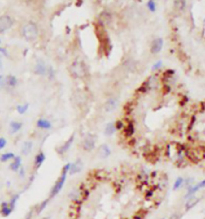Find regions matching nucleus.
<instances>
[{
    "label": "nucleus",
    "mask_w": 205,
    "mask_h": 219,
    "mask_svg": "<svg viewBox=\"0 0 205 219\" xmlns=\"http://www.w3.org/2000/svg\"><path fill=\"white\" fill-rule=\"evenodd\" d=\"M0 43H1V39H0Z\"/></svg>",
    "instance_id": "nucleus-39"
},
{
    "label": "nucleus",
    "mask_w": 205,
    "mask_h": 219,
    "mask_svg": "<svg viewBox=\"0 0 205 219\" xmlns=\"http://www.w3.org/2000/svg\"><path fill=\"white\" fill-rule=\"evenodd\" d=\"M2 83H3V79H2V76L0 75V85H2Z\"/></svg>",
    "instance_id": "nucleus-36"
},
{
    "label": "nucleus",
    "mask_w": 205,
    "mask_h": 219,
    "mask_svg": "<svg viewBox=\"0 0 205 219\" xmlns=\"http://www.w3.org/2000/svg\"><path fill=\"white\" fill-rule=\"evenodd\" d=\"M7 83L10 87H15L18 84V80L17 78L15 76H12V75H9V76L7 77Z\"/></svg>",
    "instance_id": "nucleus-24"
},
{
    "label": "nucleus",
    "mask_w": 205,
    "mask_h": 219,
    "mask_svg": "<svg viewBox=\"0 0 205 219\" xmlns=\"http://www.w3.org/2000/svg\"><path fill=\"white\" fill-rule=\"evenodd\" d=\"M28 109H29V104L20 105L16 107V111L18 112V113H20L21 115H23L24 113H27Z\"/></svg>",
    "instance_id": "nucleus-25"
},
{
    "label": "nucleus",
    "mask_w": 205,
    "mask_h": 219,
    "mask_svg": "<svg viewBox=\"0 0 205 219\" xmlns=\"http://www.w3.org/2000/svg\"><path fill=\"white\" fill-rule=\"evenodd\" d=\"M13 20L9 16L3 15L0 16V33H3L13 26Z\"/></svg>",
    "instance_id": "nucleus-4"
},
{
    "label": "nucleus",
    "mask_w": 205,
    "mask_h": 219,
    "mask_svg": "<svg viewBox=\"0 0 205 219\" xmlns=\"http://www.w3.org/2000/svg\"><path fill=\"white\" fill-rule=\"evenodd\" d=\"M48 201L49 199H46L44 200L43 202H41L40 204H39V206H38V209H37V213H42V212L45 209H46V206H47V204H48Z\"/></svg>",
    "instance_id": "nucleus-26"
},
{
    "label": "nucleus",
    "mask_w": 205,
    "mask_h": 219,
    "mask_svg": "<svg viewBox=\"0 0 205 219\" xmlns=\"http://www.w3.org/2000/svg\"><path fill=\"white\" fill-rule=\"evenodd\" d=\"M32 148H33V143H32V141H28L24 142L21 149V152L22 153H23V155H29L30 153H31V150H32Z\"/></svg>",
    "instance_id": "nucleus-16"
},
{
    "label": "nucleus",
    "mask_w": 205,
    "mask_h": 219,
    "mask_svg": "<svg viewBox=\"0 0 205 219\" xmlns=\"http://www.w3.org/2000/svg\"><path fill=\"white\" fill-rule=\"evenodd\" d=\"M199 199L198 198H195V197H192V198H189L188 200V202H186V209L188 210V209H191L197 205V203L199 202Z\"/></svg>",
    "instance_id": "nucleus-19"
},
{
    "label": "nucleus",
    "mask_w": 205,
    "mask_h": 219,
    "mask_svg": "<svg viewBox=\"0 0 205 219\" xmlns=\"http://www.w3.org/2000/svg\"><path fill=\"white\" fill-rule=\"evenodd\" d=\"M171 219H180V218H179V217H178V216L173 215L172 217H171Z\"/></svg>",
    "instance_id": "nucleus-37"
},
{
    "label": "nucleus",
    "mask_w": 205,
    "mask_h": 219,
    "mask_svg": "<svg viewBox=\"0 0 205 219\" xmlns=\"http://www.w3.org/2000/svg\"><path fill=\"white\" fill-rule=\"evenodd\" d=\"M46 72H47V69H46L44 62L42 60L38 61L35 67V73L36 75H39V76H45Z\"/></svg>",
    "instance_id": "nucleus-13"
},
{
    "label": "nucleus",
    "mask_w": 205,
    "mask_h": 219,
    "mask_svg": "<svg viewBox=\"0 0 205 219\" xmlns=\"http://www.w3.org/2000/svg\"><path fill=\"white\" fill-rule=\"evenodd\" d=\"M184 181L182 177H178V178L176 180V181H175L174 185H173V189H174V190H178V189H180V187L182 186V185L184 184Z\"/></svg>",
    "instance_id": "nucleus-27"
},
{
    "label": "nucleus",
    "mask_w": 205,
    "mask_h": 219,
    "mask_svg": "<svg viewBox=\"0 0 205 219\" xmlns=\"http://www.w3.org/2000/svg\"><path fill=\"white\" fill-rule=\"evenodd\" d=\"M23 37L27 40L32 41L35 39L39 35V29L38 27L33 22H28L23 26V30H22Z\"/></svg>",
    "instance_id": "nucleus-2"
},
{
    "label": "nucleus",
    "mask_w": 205,
    "mask_h": 219,
    "mask_svg": "<svg viewBox=\"0 0 205 219\" xmlns=\"http://www.w3.org/2000/svg\"><path fill=\"white\" fill-rule=\"evenodd\" d=\"M161 65H162V64H161V62H158V63H157V64H155V66L153 67V68H154V70H155V69H156V68H157V69H158V68H160Z\"/></svg>",
    "instance_id": "nucleus-34"
},
{
    "label": "nucleus",
    "mask_w": 205,
    "mask_h": 219,
    "mask_svg": "<svg viewBox=\"0 0 205 219\" xmlns=\"http://www.w3.org/2000/svg\"><path fill=\"white\" fill-rule=\"evenodd\" d=\"M46 160V155L43 152H39L35 155V160H34V168L35 169H39L42 165L43 162Z\"/></svg>",
    "instance_id": "nucleus-8"
},
{
    "label": "nucleus",
    "mask_w": 205,
    "mask_h": 219,
    "mask_svg": "<svg viewBox=\"0 0 205 219\" xmlns=\"http://www.w3.org/2000/svg\"><path fill=\"white\" fill-rule=\"evenodd\" d=\"M118 100L116 99V98H111L105 104V111H106L107 113H111V112L116 110V108L118 107Z\"/></svg>",
    "instance_id": "nucleus-9"
},
{
    "label": "nucleus",
    "mask_w": 205,
    "mask_h": 219,
    "mask_svg": "<svg viewBox=\"0 0 205 219\" xmlns=\"http://www.w3.org/2000/svg\"><path fill=\"white\" fill-rule=\"evenodd\" d=\"M163 47V40L160 39V38H158V39H155V40L153 41L152 43H151V51L153 54H156V53H159L161 51Z\"/></svg>",
    "instance_id": "nucleus-14"
},
{
    "label": "nucleus",
    "mask_w": 205,
    "mask_h": 219,
    "mask_svg": "<svg viewBox=\"0 0 205 219\" xmlns=\"http://www.w3.org/2000/svg\"><path fill=\"white\" fill-rule=\"evenodd\" d=\"M165 91L164 93L165 94H167V93H168L169 92L171 91V87H169L168 85H165L164 86V87H163V92Z\"/></svg>",
    "instance_id": "nucleus-33"
},
{
    "label": "nucleus",
    "mask_w": 205,
    "mask_h": 219,
    "mask_svg": "<svg viewBox=\"0 0 205 219\" xmlns=\"http://www.w3.org/2000/svg\"><path fill=\"white\" fill-rule=\"evenodd\" d=\"M100 155L102 156V158H106V157H108L109 156L111 155V150L110 148L108 147V145H102L100 147Z\"/></svg>",
    "instance_id": "nucleus-21"
},
{
    "label": "nucleus",
    "mask_w": 205,
    "mask_h": 219,
    "mask_svg": "<svg viewBox=\"0 0 205 219\" xmlns=\"http://www.w3.org/2000/svg\"><path fill=\"white\" fill-rule=\"evenodd\" d=\"M15 154L12 152H7V153H2V155L0 156V161L2 163L7 162L9 161H11L15 158Z\"/></svg>",
    "instance_id": "nucleus-17"
},
{
    "label": "nucleus",
    "mask_w": 205,
    "mask_h": 219,
    "mask_svg": "<svg viewBox=\"0 0 205 219\" xmlns=\"http://www.w3.org/2000/svg\"><path fill=\"white\" fill-rule=\"evenodd\" d=\"M11 208L9 206V203L7 202H2L0 205V214L2 217H9L12 213Z\"/></svg>",
    "instance_id": "nucleus-11"
},
{
    "label": "nucleus",
    "mask_w": 205,
    "mask_h": 219,
    "mask_svg": "<svg viewBox=\"0 0 205 219\" xmlns=\"http://www.w3.org/2000/svg\"><path fill=\"white\" fill-rule=\"evenodd\" d=\"M17 173H19V176H20V177H21V178H23V177H24L26 175V171L23 166H22L21 168L19 169V171H18Z\"/></svg>",
    "instance_id": "nucleus-30"
},
{
    "label": "nucleus",
    "mask_w": 205,
    "mask_h": 219,
    "mask_svg": "<svg viewBox=\"0 0 205 219\" xmlns=\"http://www.w3.org/2000/svg\"><path fill=\"white\" fill-rule=\"evenodd\" d=\"M20 194H14L13 196L11 198L10 202H8V203H9V206H10V207L11 208L12 210H14V209H15V208L16 204H17V202H18V201H19V199H20Z\"/></svg>",
    "instance_id": "nucleus-23"
},
{
    "label": "nucleus",
    "mask_w": 205,
    "mask_h": 219,
    "mask_svg": "<svg viewBox=\"0 0 205 219\" xmlns=\"http://www.w3.org/2000/svg\"><path fill=\"white\" fill-rule=\"evenodd\" d=\"M0 53L2 55H3V56H9L7 50L6 48H4V47H0Z\"/></svg>",
    "instance_id": "nucleus-31"
},
{
    "label": "nucleus",
    "mask_w": 205,
    "mask_h": 219,
    "mask_svg": "<svg viewBox=\"0 0 205 219\" xmlns=\"http://www.w3.org/2000/svg\"><path fill=\"white\" fill-rule=\"evenodd\" d=\"M23 128V123L20 122V121H16V120H13L11 121L10 123V132L11 134L17 133L19 131L21 130Z\"/></svg>",
    "instance_id": "nucleus-15"
},
{
    "label": "nucleus",
    "mask_w": 205,
    "mask_h": 219,
    "mask_svg": "<svg viewBox=\"0 0 205 219\" xmlns=\"http://www.w3.org/2000/svg\"><path fill=\"white\" fill-rule=\"evenodd\" d=\"M111 20V14L108 13V12L104 11L101 13L100 15V21L101 23L102 24H105V23H109Z\"/></svg>",
    "instance_id": "nucleus-22"
},
{
    "label": "nucleus",
    "mask_w": 205,
    "mask_h": 219,
    "mask_svg": "<svg viewBox=\"0 0 205 219\" xmlns=\"http://www.w3.org/2000/svg\"><path fill=\"white\" fill-rule=\"evenodd\" d=\"M147 6H148L149 10L151 11H155V2H154V1H153V0H150V1H149L148 3H147Z\"/></svg>",
    "instance_id": "nucleus-29"
},
{
    "label": "nucleus",
    "mask_w": 205,
    "mask_h": 219,
    "mask_svg": "<svg viewBox=\"0 0 205 219\" xmlns=\"http://www.w3.org/2000/svg\"><path fill=\"white\" fill-rule=\"evenodd\" d=\"M115 125H116V129H121V128L124 127V124H123L120 120H119V121H117L116 122V124H115Z\"/></svg>",
    "instance_id": "nucleus-32"
},
{
    "label": "nucleus",
    "mask_w": 205,
    "mask_h": 219,
    "mask_svg": "<svg viewBox=\"0 0 205 219\" xmlns=\"http://www.w3.org/2000/svg\"><path fill=\"white\" fill-rule=\"evenodd\" d=\"M31 218H32V213L30 212V213L27 215V217H26L24 219H31Z\"/></svg>",
    "instance_id": "nucleus-35"
},
{
    "label": "nucleus",
    "mask_w": 205,
    "mask_h": 219,
    "mask_svg": "<svg viewBox=\"0 0 205 219\" xmlns=\"http://www.w3.org/2000/svg\"><path fill=\"white\" fill-rule=\"evenodd\" d=\"M83 168V164L82 162V161L80 159L76 160L74 163H71V166H70L69 169V174L71 176L75 175L76 173H80Z\"/></svg>",
    "instance_id": "nucleus-6"
},
{
    "label": "nucleus",
    "mask_w": 205,
    "mask_h": 219,
    "mask_svg": "<svg viewBox=\"0 0 205 219\" xmlns=\"http://www.w3.org/2000/svg\"><path fill=\"white\" fill-rule=\"evenodd\" d=\"M74 141H75V135H72V136H70L68 141H66L62 145L59 146V147L57 149V153H58L59 155L65 154L67 152L69 151L70 148L72 147Z\"/></svg>",
    "instance_id": "nucleus-5"
},
{
    "label": "nucleus",
    "mask_w": 205,
    "mask_h": 219,
    "mask_svg": "<svg viewBox=\"0 0 205 219\" xmlns=\"http://www.w3.org/2000/svg\"><path fill=\"white\" fill-rule=\"evenodd\" d=\"M2 66V60L0 59V67Z\"/></svg>",
    "instance_id": "nucleus-38"
},
{
    "label": "nucleus",
    "mask_w": 205,
    "mask_h": 219,
    "mask_svg": "<svg viewBox=\"0 0 205 219\" xmlns=\"http://www.w3.org/2000/svg\"><path fill=\"white\" fill-rule=\"evenodd\" d=\"M116 128L114 123H108V124L106 125V127H105L104 133L106 136H112L113 134L116 132Z\"/></svg>",
    "instance_id": "nucleus-18"
},
{
    "label": "nucleus",
    "mask_w": 205,
    "mask_h": 219,
    "mask_svg": "<svg viewBox=\"0 0 205 219\" xmlns=\"http://www.w3.org/2000/svg\"><path fill=\"white\" fill-rule=\"evenodd\" d=\"M22 167V157L20 156H15V158L12 160V161L11 162L9 168L11 171L17 173L19 169Z\"/></svg>",
    "instance_id": "nucleus-10"
},
{
    "label": "nucleus",
    "mask_w": 205,
    "mask_h": 219,
    "mask_svg": "<svg viewBox=\"0 0 205 219\" xmlns=\"http://www.w3.org/2000/svg\"><path fill=\"white\" fill-rule=\"evenodd\" d=\"M71 73L72 76L76 78H83L86 76V70L85 65L83 62L80 61H76L72 64L71 66Z\"/></svg>",
    "instance_id": "nucleus-3"
},
{
    "label": "nucleus",
    "mask_w": 205,
    "mask_h": 219,
    "mask_svg": "<svg viewBox=\"0 0 205 219\" xmlns=\"http://www.w3.org/2000/svg\"><path fill=\"white\" fill-rule=\"evenodd\" d=\"M7 141L4 137H0V151L2 150L4 148L7 146Z\"/></svg>",
    "instance_id": "nucleus-28"
},
{
    "label": "nucleus",
    "mask_w": 205,
    "mask_h": 219,
    "mask_svg": "<svg viewBox=\"0 0 205 219\" xmlns=\"http://www.w3.org/2000/svg\"><path fill=\"white\" fill-rule=\"evenodd\" d=\"M95 138L93 137V136H91V135H88L83 140V147L86 151H91L95 148Z\"/></svg>",
    "instance_id": "nucleus-7"
},
{
    "label": "nucleus",
    "mask_w": 205,
    "mask_h": 219,
    "mask_svg": "<svg viewBox=\"0 0 205 219\" xmlns=\"http://www.w3.org/2000/svg\"><path fill=\"white\" fill-rule=\"evenodd\" d=\"M36 126L40 129L43 130H50L52 128V124L50 120L44 118H40L37 120Z\"/></svg>",
    "instance_id": "nucleus-12"
},
{
    "label": "nucleus",
    "mask_w": 205,
    "mask_h": 219,
    "mask_svg": "<svg viewBox=\"0 0 205 219\" xmlns=\"http://www.w3.org/2000/svg\"><path fill=\"white\" fill-rule=\"evenodd\" d=\"M70 166H71V163H68L66 165L63 167L62 172H61V175L59 177L58 180L55 181V185H53V187L51 188L50 193V198H54L56 195H58L60 193V191L62 190L65 181H66L67 177H68V173H69Z\"/></svg>",
    "instance_id": "nucleus-1"
},
{
    "label": "nucleus",
    "mask_w": 205,
    "mask_h": 219,
    "mask_svg": "<svg viewBox=\"0 0 205 219\" xmlns=\"http://www.w3.org/2000/svg\"><path fill=\"white\" fill-rule=\"evenodd\" d=\"M174 6L176 10L182 11L186 7V0H175Z\"/></svg>",
    "instance_id": "nucleus-20"
}]
</instances>
